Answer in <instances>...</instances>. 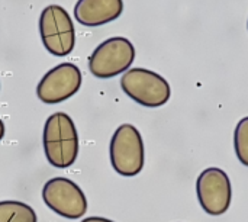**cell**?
Masks as SVG:
<instances>
[{
	"label": "cell",
	"instance_id": "1",
	"mask_svg": "<svg viewBox=\"0 0 248 222\" xmlns=\"http://www.w3.org/2000/svg\"><path fill=\"white\" fill-rule=\"evenodd\" d=\"M44 151L48 163L57 169H67L78 157V134L73 119L64 113H52L44 125Z\"/></svg>",
	"mask_w": 248,
	"mask_h": 222
},
{
	"label": "cell",
	"instance_id": "2",
	"mask_svg": "<svg viewBox=\"0 0 248 222\" xmlns=\"http://www.w3.org/2000/svg\"><path fill=\"white\" fill-rule=\"evenodd\" d=\"M109 157L118 174L125 177L140 174L145 164V147L141 132L131 124L118 127L109 144Z\"/></svg>",
	"mask_w": 248,
	"mask_h": 222
},
{
	"label": "cell",
	"instance_id": "3",
	"mask_svg": "<svg viewBox=\"0 0 248 222\" xmlns=\"http://www.w3.org/2000/svg\"><path fill=\"white\" fill-rule=\"evenodd\" d=\"M121 87L134 102L145 108H160L171 97L169 81L158 73L134 67L121 77Z\"/></svg>",
	"mask_w": 248,
	"mask_h": 222
},
{
	"label": "cell",
	"instance_id": "4",
	"mask_svg": "<svg viewBox=\"0 0 248 222\" xmlns=\"http://www.w3.org/2000/svg\"><path fill=\"white\" fill-rule=\"evenodd\" d=\"M135 61V47L124 36H113L96 47L89 57V70L96 79H112L126 73Z\"/></svg>",
	"mask_w": 248,
	"mask_h": 222
},
{
	"label": "cell",
	"instance_id": "5",
	"mask_svg": "<svg viewBox=\"0 0 248 222\" xmlns=\"http://www.w3.org/2000/svg\"><path fill=\"white\" fill-rule=\"evenodd\" d=\"M39 33L45 49L54 57H65L74 49V23L68 12L58 4H49L41 12Z\"/></svg>",
	"mask_w": 248,
	"mask_h": 222
},
{
	"label": "cell",
	"instance_id": "6",
	"mask_svg": "<svg viewBox=\"0 0 248 222\" xmlns=\"http://www.w3.org/2000/svg\"><path fill=\"white\" fill-rule=\"evenodd\" d=\"M196 195L202 209L211 217L224 215L232 201V186L228 174L218 167L205 169L196 180Z\"/></svg>",
	"mask_w": 248,
	"mask_h": 222
},
{
	"label": "cell",
	"instance_id": "7",
	"mask_svg": "<svg viewBox=\"0 0 248 222\" xmlns=\"http://www.w3.org/2000/svg\"><path fill=\"white\" fill-rule=\"evenodd\" d=\"M45 205L57 215L67 220H78L87 212L84 192L67 177H54L42 189Z\"/></svg>",
	"mask_w": 248,
	"mask_h": 222
},
{
	"label": "cell",
	"instance_id": "8",
	"mask_svg": "<svg viewBox=\"0 0 248 222\" xmlns=\"http://www.w3.org/2000/svg\"><path fill=\"white\" fill-rule=\"evenodd\" d=\"M81 71L71 63H62L51 68L38 83L36 96L46 105L61 103L74 96L81 87Z\"/></svg>",
	"mask_w": 248,
	"mask_h": 222
},
{
	"label": "cell",
	"instance_id": "9",
	"mask_svg": "<svg viewBox=\"0 0 248 222\" xmlns=\"http://www.w3.org/2000/svg\"><path fill=\"white\" fill-rule=\"evenodd\" d=\"M124 12V0H78L74 17L84 26H102L116 20Z\"/></svg>",
	"mask_w": 248,
	"mask_h": 222
},
{
	"label": "cell",
	"instance_id": "10",
	"mask_svg": "<svg viewBox=\"0 0 248 222\" xmlns=\"http://www.w3.org/2000/svg\"><path fill=\"white\" fill-rule=\"evenodd\" d=\"M0 222H38L35 211L17 201L0 202Z\"/></svg>",
	"mask_w": 248,
	"mask_h": 222
},
{
	"label": "cell",
	"instance_id": "11",
	"mask_svg": "<svg viewBox=\"0 0 248 222\" xmlns=\"http://www.w3.org/2000/svg\"><path fill=\"white\" fill-rule=\"evenodd\" d=\"M234 150L240 163L248 167V116L243 118L235 127Z\"/></svg>",
	"mask_w": 248,
	"mask_h": 222
},
{
	"label": "cell",
	"instance_id": "12",
	"mask_svg": "<svg viewBox=\"0 0 248 222\" xmlns=\"http://www.w3.org/2000/svg\"><path fill=\"white\" fill-rule=\"evenodd\" d=\"M81 222H115L108 220V218H102V217H90V218H84Z\"/></svg>",
	"mask_w": 248,
	"mask_h": 222
},
{
	"label": "cell",
	"instance_id": "13",
	"mask_svg": "<svg viewBox=\"0 0 248 222\" xmlns=\"http://www.w3.org/2000/svg\"><path fill=\"white\" fill-rule=\"evenodd\" d=\"M3 137H4V125H3V122L0 119V141L3 140Z\"/></svg>",
	"mask_w": 248,
	"mask_h": 222
},
{
	"label": "cell",
	"instance_id": "14",
	"mask_svg": "<svg viewBox=\"0 0 248 222\" xmlns=\"http://www.w3.org/2000/svg\"><path fill=\"white\" fill-rule=\"evenodd\" d=\"M247 28H248V22H247Z\"/></svg>",
	"mask_w": 248,
	"mask_h": 222
}]
</instances>
